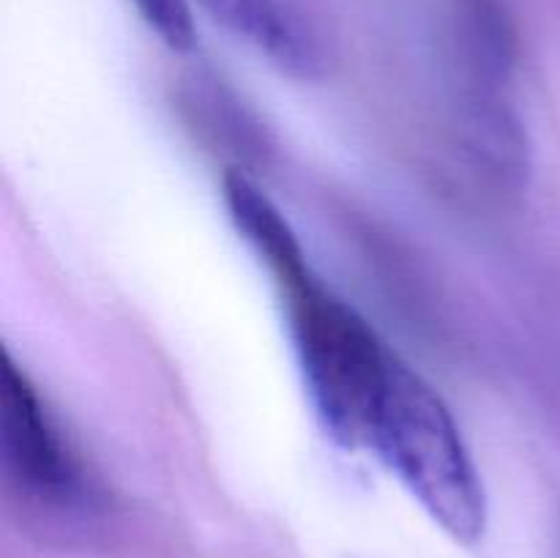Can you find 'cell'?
<instances>
[{"mask_svg":"<svg viewBox=\"0 0 560 558\" xmlns=\"http://www.w3.org/2000/svg\"><path fill=\"white\" fill-rule=\"evenodd\" d=\"M370 452L448 536L463 545L485 536V485L463 432L441 394L399 356L377 405Z\"/></svg>","mask_w":560,"mask_h":558,"instance_id":"obj_1","label":"cell"},{"mask_svg":"<svg viewBox=\"0 0 560 558\" xmlns=\"http://www.w3.org/2000/svg\"><path fill=\"white\" fill-rule=\"evenodd\" d=\"M315 414L345 449L370 452L372 425L397 353L315 271L279 284Z\"/></svg>","mask_w":560,"mask_h":558,"instance_id":"obj_2","label":"cell"},{"mask_svg":"<svg viewBox=\"0 0 560 558\" xmlns=\"http://www.w3.org/2000/svg\"><path fill=\"white\" fill-rule=\"evenodd\" d=\"M0 430L5 474L22 498L58 514L93 512V485L80 457L9 350L0 364Z\"/></svg>","mask_w":560,"mask_h":558,"instance_id":"obj_3","label":"cell"},{"mask_svg":"<svg viewBox=\"0 0 560 558\" xmlns=\"http://www.w3.org/2000/svg\"><path fill=\"white\" fill-rule=\"evenodd\" d=\"M202 9L235 36L255 44L260 53L290 74L317 77L323 66L320 42L310 22L282 0H200Z\"/></svg>","mask_w":560,"mask_h":558,"instance_id":"obj_4","label":"cell"},{"mask_svg":"<svg viewBox=\"0 0 560 558\" xmlns=\"http://www.w3.org/2000/svg\"><path fill=\"white\" fill-rule=\"evenodd\" d=\"M224 202H228L230 219L238 233L266 263L277 284L312 268L295 230L290 228L284 213L273 206L271 197L262 195L255 181L235 170L224 175Z\"/></svg>","mask_w":560,"mask_h":558,"instance_id":"obj_5","label":"cell"},{"mask_svg":"<svg viewBox=\"0 0 560 558\" xmlns=\"http://www.w3.org/2000/svg\"><path fill=\"white\" fill-rule=\"evenodd\" d=\"M137 14L173 53H189L197 44L189 0H131Z\"/></svg>","mask_w":560,"mask_h":558,"instance_id":"obj_6","label":"cell"}]
</instances>
